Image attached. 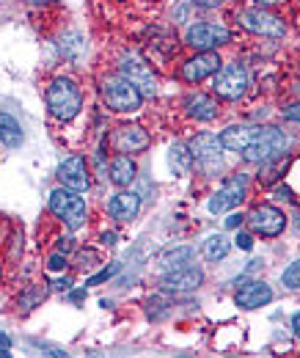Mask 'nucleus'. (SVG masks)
I'll list each match as a JSON object with an SVG mask.
<instances>
[{"mask_svg": "<svg viewBox=\"0 0 300 358\" xmlns=\"http://www.w3.org/2000/svg\"><path fill=\"white\" fill-rule=\"evenodd\" d=\"M289 149V138L278 129V127H253L250 143L245 146L242 157L248 162H272L278 157H283Z\"/></svg>", "mask_w": 300, "mask_h": 358, "instance_id": "nucleus-1", "label": "nucleus"}, {"mask_svg": "<svg viewBox=\"0 0 300 358\" xmlns=\"http://www.w3.org/2000/svg\"><path fill=\"white\" fill-rule=\"evenodd\" d=\"M83 107V94L72 77H55L47 88V110L58 121H69L80 113Z\"/></svg>", "mask_w": 300, "mask_h": 358, "instance_id": "nucleus-2", "label": "nucleus"}, {"mask_svg": "<svg viewBox=\"0 0 300 358\" xmlns=\"http://www.w3.org/2000/svg\"><path fill=\"white\" fill-rule=\"evenodd\" d=\"M50 209H52L72 231H77V229L85 223V215H88L85 198H83L77 190H69V187H55V190L50 193Z\"/></svg>", "mask_w": 300, "mask_h": 358, "instance_id": "nucleus-3", "label": "nucleus"}, {"mask_svg": "<svg viewBox=\"0 0 300 358\" xmlns=\"http://www.w3.org/2000/svg\"><path fill=\"white\" fill-rule=\"evenodd\" d=\"M102 96H105L107 107L116 110V113H132V110H138L140 102H143V94H140L127 77H121V74L107 77V80L102 83Z\"/></svg>", "mask_w": 300, "mask_h": 358, "instance_id": "nucleus-4", "label": "nucleus"}, {"mask_svg": "<svg viewBox=\"0 0 300 358\" xmlns=\"http://www.w3.org/2000/svg\"><path fill=\"white\" fill-rule=\"evenodd\" d=\"M190 154H193V162L206 173V176H215L220 171V154H223V143H220V135L215 132H198L193 140H190Z\"/></svg>", "mask_w": 300, "mask_h": 358, "instance_id": "nucleus-5", "label": "nucleus"}, {"mask_svg": "<svg viewBox=\"0 0 300 358\" xmlns=\"http://www.w3.org/2000/svg\"><path fill=\"white\" fill-rule=\"evenodd\" d=\"M212 88L223 99H239L245 94V88H248V72H245V66H239V63L220 66L217 74H215Z\"/></svg>", "mask_w": 300, "mask_h": 358, "instance_id": "nucleus-6", "label": "nucleus"}, {"mask_svg": "<svg viewBox=\"0 0 300 358\" xmlns=\"http://www.w3.org/2000/svg\"><path fill=\"white\" fill-rule=\"evenodd\" d=\"M187 44L198 52H206V50H215L220 44L228 41V30L223 25H215V22H195L187 28Z\"/></svg>", "mask_w": 300, "mask_h": 358, "instance_id": "nucleus-7", "label": "nucleus"}, {"mask_svg": "<svg viewBox=\"0 0 300 358\" xmlns=\"http://www.w3.org/2000/svg\"><path fill=\"white\" fill-rule=\"evenodd\" d=\"M237 22H239L245 30L261 33V36H283V30H286L283 19H278L275 14H267V11H261V8H245V11H239V14H237Z\"/></svg>", "mask_w": 300, "mask_h": 358, "instance_id": "nucleus-8", "label": "nucleus"}, {"mask_svg": "<svg viewBox=\"0 0 300 358\" xmlns=\"http://www.w3.org/2000/svg\"><path fill=\"white\" fill-rule=\"evenodd\" d=\"M242 198H245V176H242V173L228 176V179L220 185V190L209 198V212H212V215H223V212L239 207Z\"/></svg>", "mask_w": 300, "mask_h": 358, "instance_id": "nucleus-9", "label": "nucleus"}, {"mask_svg": "<svg viewBox=\"0 0 300 358\" xmlns=\"http://www.w3.org/2000/svg\"><path fill=\"white\" fill-rule=\"evenodd\" d=\"M248 223H250V229H253L256 234H261V237H278V234L283 231V226H286V218H283V212H278L275 207L261 204V207H256V209L248 215Z\"/></svg>", "mask_w": 300, "mask_h": 358, "instance_id": "nucleus-10", "label": "nucleus"}, {"mask_svg": "<svg viewBox=\"0 0 300 358\" xmlns=\"http://www.w3.org/2000/svg\"><path fill=\"white\" fill-rule=\"evenodd\" d=\"M121 77H127L143 96H154V91H157V80H154L151 69H149L140 58H135V55L124 58V63H121Z\"/></svg>", "mask_w": 300, "mask_h": 358, "instance_id": "nucleus-11", "label": "nucleus"}, {"mask_svg": "<svg viewBox=\"0 0 300 358\" xmlns=\"http://www.w3.org/2000/svg\"><path fill=\"white\" fill-rule=\"evenodd\" d=\"M58 179H61V185L69 187V190H77V193L88 190V168H85V160H83L80 154L66 157V160L61 162V168H58Z\"/></svg>", "mask_w": 300, "mask_h": 358, "instance_id": "nucleus-12", "label": "nucleus"}, {"mask_svg": "<svg viewBox=\"0 0 300 358\" xmlns=\"http://www.w3.org/2000/svg\"><path fill=\"white\" fill-rule=\"evenodd\" d=\"M217 69H220L217 52H215V50H206V52H198L195 58H190V61L182 66V77H184L187 83H198V80L215 74Z\"/></svg>", "mask_w": 300, "mask_h": 358, "instance_id": "nucleus-13", "label": "nucleus"}, {"mask_svg": "<svg viewBox=\"0 0 300 358\" xmlns=\"http://www.w3.org/2000/svg\"><path fill=\"white\" fill-rule=\"evenodd\" d=\"M198 284H201V270L190 267V264L168 270V275L162 278L165 292H193V289H198Z\"/></svg>", "mask_w": 300, "mask_h": 358, "instance_id": "nucleus-14", "label": "nucleus"}, {"mask_svg": "<svg viewBox=\"0 0 300 358\" xmlns=\"http://www.w3.org/2000/svg\"><path fill=\"white\" fill-rule=\"evenodd\" d=\"M270 300H272V289L264 281H250L242 289H237V295H234V303L239 308H261Z\"/></svg>", "mask_w": 300, "mask_h": 358, "instance_id": "nucleus-15", "label": "nucleus"}, {"mask_svg": "<svg viewBox=\"0 0 300 358\" xmlns=\"http://www.w3.org/2000/svg\"><path fill=\"white\" fill-rule=\"evenodd\" d=\"M116 149L121 154H132V151H143L149 146V132L138 124H127V127H118L116 138H113Z\"/></svg>", "mask_w": 300, "mask_h": 358, "instance_id": "nucleus-16", "label": "nucleus"}, {"mask_svg": "<svg viewBox=\"0 0 300 358\" xmlns=\"http://www.w3.org/2000/svg\"><path fill=\"white\" fill-rule=\"evenodd\" d=\"M138 209H140V198L135 193H116L107 204V212L121 223H129L138 215Z\"/></svg>", "mask_w": 300, "mask_h": 358, "instance_id": "nucleus-17", "label": "nucleus"}, {"mask_svg": "<svg viewBox=\"0 0 300 358\" xmlns=\"http://www.w3.org/2000/svg\"><path fill=\"white\" fill-rule=\"evenodd\" d=\"M184 110L195 121H212L217 116V102L212 96H206V94H193V96H187Z\"/></svg>", "mask_w": 300, "mask_h": 358, "instance_id": "nucleus-18", "label": "nucleus"}, {"mask_svg": "<svg viewBox=\"0 0 300 358\" xmlns=\"http://www.w3.org/2000/svg\"><path fill=\"white\" fill-rule=\"evenodd\" d=\"M250 135H253V127H226L220 132V143H223V149L242 154L245 146L250 143Z\"/></svg>", "mask_w": 300, "mask_h": 358, "instance_id": "nucleus-19", "label": "nucleus"}, {"mask_svg": "<svg viewBox=\"0 0 300 358\" xmlns=\"http://www.w3.org/2000/svg\"><path fill=\"white\" fill-rule=\"evenodd\" d=\"M132 179H135V162H132L127 154H118V157L110 162V182L118 185V187H127Z\"/></svg>", "mask_w": 300, "mask_h": 358, "instance_id": "nucleus-20", "label": "nucleus"}, {"mask_svg": "<svg viewBox=\"0 0 300 358\" xmlns=\"http://www.w3.org/2000/svg\"><path fill=\"white\" fill-rule=\"evenodd\" d=\"M0 143H6L8 149H14V146L22 143V127L8 113H0Z\"/></svg>", "mask_w": 300, "mask_h": 358, "instance_id": "nucleus-21", "label": "nucleus"}, {"mask_svg": "<svg viewBox=\"0 0 300 358\" xmlns=\"http://www.w3.org/2000/svg\"><path fill=\"white\" fill-rule=\"evenodd\" d=\"M226 253H228V240H226L223 234L206 237V242H204V256H206V262H217V259H223Z\"/></svg>", "mask_w": 300, "mask_h": 358, "instance_id": "nucleus-22", "label": "nucleus"}, {"mask_svg": "<svg viewBox=\"0 0 300 358\" xmlns=\"http://www.w3.org/2000/svg\"><path fill=\"white\" fill-rule=\"evenodd\" d=\"M190 162H193V154L184 143H173L171 146V168L176 173H187L190 171Z\"/></svg>", "mask_w": 300, "mask_h": 358, "instance_id": "nucleus-23", "label": "nucleus"}, {"mask_svg": "<svg viewBox=\"0 0 300 358\" xmlns=\"http://www.w3.org/2000/svg\"><path fill=\"white\" fill-rule=\"evenodd\" d=\"M193 256V248H176L171 253L162 256V270H176V267H184L187 259Z\"/></svg>", "mask_w": 300, "mask_h": 358, "instance_id": "nucleus-24", "label": "nucleus"}, {"mask_svg": "<svg viewBox=\"0 0 300 358\" xmlns=\"http://www.w3.org/2000/svg\"><path fill=\"white\" fill-rule=\"evenodd\" d=\"M281 281H283V286H289V289H297V286H300V259L292 262V264L283 270Z\"/></svg>", "mask_w": 300, "mask_h": 358, "instance_id": "nucleus-25", "label": "nucleus"}, {"mask_svg": "<svg viewBox=\"0 0 300 358\" xmlns=\"http://www.w3.org/2000/svg\"><path fill=\"white\" fill-rule=\"evenodd\" d=\"M66 267V256H63V251H58V253H52L50 259H47V270H63Z\"/></svg>", "mask_w": 300, "mask_h": 358, "instance_id": "nucleus-26", "label": "nucleus"}, {"mask_svg": "<svg viewBox=\"0 0 300 358\" xmlns=\"http://www.w3.org/2000/svg\"><path fill=\"white\" fill-rule=\"evenodd\" d=\"M234 245H237L239 251H250V248H253V237H250L248 231H239V234L234 237Z\"/></svg>", "mask_w": 300, "mask_h": 358, "instance_id": "nucleus-27", "label": "nucleus"}, {"mask_svg": "<svg viewBox=\"0 0 300 358\" xmlns=\"http://www.w3.org/2000/svg\"><path fill=\"white\" fill-rule=\"evenodd\" d=\"M116 270H118V264H113L110 270H102V273H96L94 278H88V281H85V286H94V284H99V281H107V278H110Z\"/></svg>", "mask_w": 300, "mask_h": 358, "instance_id": "nucleus-28", "label": "nucleus"}, {"mask_svg": "<svg viewBox=\"0 0 300 358\" xmlns=\"http://www.w3.org/2000/svg\"><path fill=\"white\" fill-rule=\"evenodd\" d=\"M281 113H283V118H289V121H300V102H297V105H289V107H283Z\"/></svg>", "mask_w": 300, "mask_h": 358, "instance_id": "nucleus-29", "label": "nucleus"}, {"mask_svg": "<svg viewBox=\"0 0 300 358\" xmlns=\"http://www.w3.org/2000/svg\"><path fill=\"white\" fill-rule=\"evenodd\" d=\"M242 220H245V218L234 212V215H228V218H226L223 223H226V229H239V226H242Z\"/></svg>", "mask_w": 300, "mask_h": 358, "instance_id": "nucleus-30", "label": "nucleus"}, {"mask_svg": "<svg viewBox=\"0 0 300 358\" xmlns=\"http://www.w3.org/2000/svg\"><path fill=\"white\" fill-rule=\"evenodd\" d=\"M198 6H204V8H217V6H223L226 0H195Z\"/></svg>", "mask_w": 300, "mask_h": 358, "instance_id": "nucleus-31", "label": "nucleus"}, {"mask_svg": "<svg viewBox=\"0 0 300 358\" xmlns=\"http://www.w3.org/2000/svg\"><path fill=\"white\" fill-rule=\"evenodd\" d=\"M292 330H294V333L300 336V311H297V314L292 317Z\"/></svg>", "mask_w": 300, "mask_h": 358, "instance_id": "nucleus-32", "label": "nucleus"}, {"mask_svg": "<svg viewBox=\"0 0 300 358\" xmlns=\"http://www.w3.org/2000/svg\"><path fill=\"white\" fill-rule=\"evenodd\" d=\"M278 196L286 198V201H292V190H289V187H278Z\"/></svg>", "mask_w": 300, "mask_h": 358, "instance_id": "nucleus-33", "label": "nucleus"}, {"mask_svg": "<svg viewBox=\"0 0 300 358\" xmlns=\"http://www.w3.org/2000/svg\"><path fill=\"white\" fill-rule=\"evenodd\" d=\"M55 286H58V289H69V286H72V281H69V278H63V281H58Z\"/></svg>", "mask_w": 300, "mask_h": 358, "instance_id": "nucleus-34", "label": "nucleus"}, {"mask_svg": "<svg viewBox=\"0 0 300 358\" xmlns=\"http://www.w3.org/2000/svg\"><path fill=\"white\" fill-rule=\"evenodd\" d=\"M8 344H11V339H8V336L0 330V347H8Z\"/></svg>", "mask_w": 300, "mask_h": 358, "instance_id": "nucleus-35", "label": "nucleus"}, {"mask_svg": "<svg viewBox=\"0 0 300 358\" xmlns=\"http://www.w3.org/2000/svg\"><path fill=\"white\" fill-rule=\"evenodd\" d=\"M113 240H116V234H105L102 237V242H107V245H113Z\"/></svg>", "mask_w": 300, "mask_h": 358, "instance_id": "nucleus-36", "label": "nucleus"}, {"mask_svg": "<svg viewBox=\"0 0 300 358\" xmlns=\"http://www.w3.org/2000/svg\"><path fill=\"white\" fill-rule=\"evenodd\" d=\"M11 352H8V347H0V358H8Z\"/></svg>", "mask_w": 300, "mask_h": 358, "instance_id": "nucleus-37", "label": "nucleus"}, {"mask_svg": "<svg viewBox=\"0 0 300 358\" xmlns=\"http://www.w3.org/2000/svg\"><path fill=\"white\" fill-rule=\"evenodd\" d=\"M256 3H261V6H272V3H281V0H256Z\"/></svg>", "mask_w": 300, "mask_h": 358, "instance_id": "nucleus-38", "label": "nucleus"}, {"mask_svg": "<svg viewBox=\"0 0 300 358\" xmlns=\"http://www.w3.org/2000/svg\"><path fill=\"white\" fill-rule=\"evenodd\" d=\"M30 3H36V6H39V3H52V0H30Z\"/></svg>", "mask_w": 300, "mask_h": 358, "instance_id": "nucleus-39", "label": "nucleus"}]
</instances>
